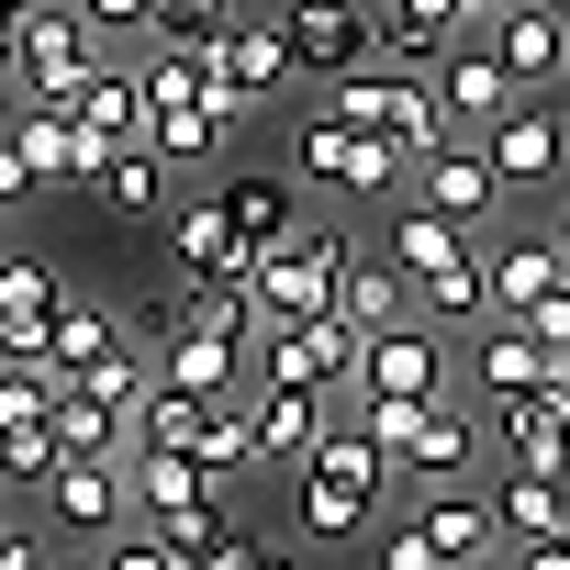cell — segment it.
Wrapping results in <instances>:
<instances>
[{"label":"cell","instance_id":"cell-20","mask_svg":"<svg viewBox=\"0 0 570 570\" xmlns=\"http://www.w3.org/2000/svg\"><path fill=\"white\" fill-rule=\"evenodd\" d=\"M481 279H492V314H525V303H548L570 279V257H559V235H514V246L481 257Z\"/></svg>","mask_w":570,"mask_h":570},{"label":"cell","instance_id":"cell-40","mask_svg":"<svg viewBox=\"0 0 570 570\" xmlns=\"http://www.w3.org/2000/svg\"><path fill=\"white\" fill-rule=\"evenodd\" d=\"M12 202H35V168H23V146H12V124H0V213Z\"/></svg>","mask_w":570,"mask_h":570},{"label":"cell","instance_id":"cell-28","mask_svg":"<svg viewBox=\"0 0 570 570\" xmlns=\"http://www.w3.org/2000/svg\"><path fill=\"white\" fill-rule=\"evenodd\" d=\"M146 146H157L168 168H213V157L235 146V112H213V101H179V112H146Z\"/></svg>","mask_w":570,"mask_h":570},{"label":"cell","instance_id":"cell-26","mask_svg":"<svg viewBox=\"0 0 570 570\" xmlns=\"http://www.w3.org/2000/svg\"><path fill=\"white\" fill-rule=\"evenodd\" d=\"M202 425H213V392H190V381L157 370V392L135 403V448H179V459H202Z\"/></svg>","mask_w":570,"mask_h":570},{"label":"cell","instance_id":"cell-35","mask_svg":"<svg viewBox=\"0 0 570 570\" xmlns=\"http://www.w3.org/2000/svg\"><path fill=\"white\" fill-rule=\"evenodd\" d=\"M459 35H436V23H414V12H381V68H414V79H436V57H448Z\"/></svg>","mask_w":570,"mask_h":570},{"label":"cell","instance_id":"cell-22","mask_svg":"<svg viewBox=\"0 0 570 570\" xmlns=\"http://www.w3.org/2000/svg\"><path fill=\"white\" fill-rule=\"evenodd\" d=\"M246 414H257V459H314L325 436V392H292V381H257Z\"/></svg>","mask_w":570,"mask_h":570},{"label":"cell","instance_id":"cell-4","mask_svg":"<svg viewBox=\"0 0 570 570\" xmlns=\"http://www.w3.org/2000/svg\"><path fill=\"white\" fill-rule=\"evenodd\" d=\"M257 381H292V392H336L358 381V325L325 303L303 325H257Z\"/></svg>","mask_w":570,"mask_h":570},{"label":"cell","instance_id":"cell-18","mask_svg":"<svg viewBox=\"0 0 570 570\" xmlns=\"http://www.w3.org/2000/svg\"><path fill=\"white\" fill-rule=\"evenodd\" d=\"M202 68H213L224 90H246V101H268V90H292V79H303L292 46H279V23H224V35L202 46Z\"/></svg>","mask_w":570,"mask_h":570},{"label":"cell","instance_id":"cell-34","mask_svg":"<svg viewBox=\"0 0 570 570\" xmlns=\"http://www.w3.org/2000/svg\"><path fill=\"white\" fill-rule=\"evenodd\" d=\"M347 146H358V135H347V124H336V101H325V112H303V135H292V168H303L314 190H336V179H347Z\"/></svg>","mask_w":570,"mask_h":570},{"label":"cell","instance_id":"cell-17","mask_svg":"<svg viewBox=\"0 0 570 570\" xmlns=\"http://www.w3.org/2000/svg\"><path fill=\"white\" fill-rule=\"evenodd\" d=\"M436 101H448V124H492V112H514L525 90H514V68L492 57V35H481V46L459 35V46L436 57Z\"/></svg>","mask_w":570,"mask_h":570},{"label":"cell","instance_id":"cell-45","mask_svg":"<svg viewBox=\"0 0 570 570\" xmlns=\"http://www.w3.org/2000/svg\"><path fill=\"white\" fill-rule=\"evenodd\" d=\"M559 257H570V202H559Z\"/></svg>","mask_w":570,"mask_h":570},{"label":"cell","instance_id":"cell-43","mask_svg":"<svg viewBox=\"0 0 570 570\" xmlns=\"http://www.w3.org/2000/svg\"><path fill=\"white\" fill-rule=\"evenodd\" d=\"M12 57H23V12H0V79H12Z\"/></svg>","mask_w":570,"mask_h":570},{"label":"cell","instance_id":"cell-9","mask_svg":"<svg viewBox=\"0 0 570 570\" xmlns=\"http://www.w3.org/2000/svg\"><path fill=\"white\" fill-rule=\"evenodd\" d=\"M347 392H448V347H436V314L414 303L403 325L358 336V381Z\"/></svg>","mask_w":570,"mask_h":570},{"label":"cell","instance_id":"cell-5","mask_svg":"<svg viewBox=\"0 0 570 570\" xmlns=\"http://www.w3.org/2000/svg\"><path fill=\"white\" fill-rule=\"evenodd\" d=\"M279 46H292L303 79H347V68L381 57V12L370 0H292V12H279Z\"/></svg>","mask_w":570,"mask_h":570},{"label":"cell","instance_id":"cell-24","mask_svg":"<svg viewBox=\"0 0 570 570\" xmlns=\"http://www.w3.org/2000/svg\"><path fill=\"white\" fill-rule=\"evenodd\" d=\"M46 347H57V370H68V381H90V370H101L112 347H135V325H124L112 303L68 292V303H57V336H46Z\"/></svg>","mask_w":570,"mask_h":570},{"label":"cell","instance_id":"cell-7","mask_svg":"<svg viewBox=\"0 0 570 570\" xmlns=\"http://www.w3.org/2000/svg\"><path fill=\"white\" fill-rule=\"evenodd\" d=\"M12 146H23L35 190H90V179H101V157H112L68 101H12Z\"/></svg>","mask_w":570,"mask_h":570},{"label":"cell","instance_id":"cell-6","mask_svg":"<svg viewBox=\"0 0 570 570\" xmlns=\"http://www.w3.org/2000/svg\"><path fill=\"white\" fill-rule=\"evenodd\" d=\"M90 12H68V0H46V12H23V57H12V101H68L90 79Z\"/></svg>","mask_w":570,"mask_h":570},{"label":"cell","instance_id":"cell-44","mask_svg":"<svg viewBox=\"0 0 570 570\" xmlns=\"http://www.w3.org/2000/svg\"><path fill=\"white\" fill-rule=\"evenodd\" d=\"M235 570H303V559H279V548H235Z\"/></svg>","mask_w":570,"mask_h":570},{"label":"cell","instance_id":"cell-21","mask_svg":"<svg viewBox=\"0 0 570 570\" xmlns=\"http://www.w3.org/2000/svg\"><path fill=\"white\" fill-rule=\"evenodd\" d=\"M414 525L436 537V559H492V548H503V514H492V503H470L459 481H425Z\"/></svg>","mask_w":570,"mask_h":570},{"label":"cell","instance_id":"cell-33","mask_svg":"<svg viewBox=\"0 0 570 570\" xmlns=\"http://www.w3.org/2000/svg\"><path fill=\"white\" fill-rule=\"evenodd\" d=\"M470 448H481V436H470V414H459V403H436V414H425V436H414V470H403V481H459V470H470Z\"/></svg>","mask_w":570,"mask_h":570},{"label":"cell","instance_id":"cell-1","mask_svg":"<svg viewBox=\"0 0 570 570\" xmlns=\"http://www.w3.org/2000/svg\"><path fill=\"white\" fill-rule=\"evenodd\" d=\"M392 268L414 279V303H425L436 325H481V314H492V279H481V257H470V224H448V213H425V202L392 213Z\"/></svg>","mask_w":570,"mask_h":570},{"label":"cell","instance_id":"cell-15","mask_svg":"<svg viewBox=\"0 0 570 570\" xmlns=\"http://www.w3.org/2000/svg\"><path fill=\"white\" fill-rule=\"evenodd\" d=\"M414 202H425V213H448V224H481V213L503 202V168H492V146H459V135H448V146L414 168Z\"/></svg>","mask_w":570,"mask_h":570},{"label":"cell","instance_id":"cell-29","mask_svg":"<svg viewBox=\"0 0 570 570\" xmlns=\"http://www.w3.org/2000/svg\"><path fill=\"white\" fill-rule=\"evenodd\" d=\"M370 503H381L370 481H347L336 459H303V537H358Z\"/></svg>","mask_w":570,"mask_h":570},{"label":"cell","instance_id":"cell-46","mask_svg":"<svg viewBox=\"0 0 570 570\" xmlns=\"http://www.w3.org/2000/svg\"><path fill=\"white\" fill-rule=\"evenodd\" d=\"M0 12H46V0H0Z\"/></svg>","mask_w":570,"mask_h":570},{"label":"cell","instance_id":"cell-42","mask_svg":"<svg viewBox=\"0 0 570 570\" xmlns=\"http://www.w3.org/2000/svg\"><path fill=\"white\" fill-rule=\"evenodd\" d=\"M0 570H46V548H35V537H12V525H0Z\"/></svg>","mask_w":570,"mask_h":570},{"label":"cell","instance_id":"cell-31","mask_svg":"<svg viewBox=\"0 0 570 570\" xmlns=\"http://www.w3.org/2000/svg\"><path fill=\"white\" fill-rule=\"evenodd\" d=\"M57 459H68V448H57V425H46V414H0V481H35V492H46V481H57Z\"/></svg>","mask_w":570,"mask_h":570},{"label":"cell","instance_id":"cell-30","mask_svg":"<svg viewBox=\"0 0 570 570\" xmlns=\"http://www.w3.org/2000/svg\"><path fill=\"white\" fill-rule=\"evenodd\" d=\"M68 112L101 135V146H124V135H146V90H135V68H90L79 90H68Z\"/></svg>","mask_w":570,"mask_h":570},{"label":"cell","instance_id":"cell-25","mask_svg":"<svg viewBox=\"0 0 570 570\" xmlns=\"http://www.w3.org/2000/svg\"><path fill=\"white\" fill-rule=\"evenodd\" d=\"M548 370H559V358H548V347H537V336H525L514 314H492V325H481V403L548 392Z\"/></svg>","mask_w":570,"mask_h":570},{"label":"cell","instance_id":"cell-11","mask_svg":"<svg viewBox=\"0 0 570 570\" xmlns=\"http://www.w3.org/2000/svg\"><path fill=\"white\" fill-rule=\"evenodd\" d=\"M168 257H179V279H246V292H257V246L235 235V213L213 190L168 213Z\"/></svg>","mask_w":570,"mask_h":570},{"label":"cell","instance_id":"cell-27","mask_svg":"<svg viewBox=\"0 0 570 570\" xmlns=\"http://www.w3.org/2000/svg\"><path fill=\"white\" fill-rule=\"evenodd\" d=\"M336 314H347L358 336H381V325H403V314H414V279H403L392 257H347V279H336Z\"/></svg>","mask_w":570,"mask_h":570},{"label":"cell","instance_id":"cell-16","mask_svg":"<svg viewBox=\"0 0 570 570\" xmlns=\"http://www.w3.org/2000/svg\"><path fill=\"white\" fill-rule=\"evenodd\" d=\"M213 202L235 213V235H246V246H279V235L303 224V168H224V179H213Z\"/></svg>","mask_w":570,"mask_h":570},{"label":"cell","instance_id":"cell-19","mask_svg":"<svg viewBox=\"0 0 570 570\" xmlns=\"http://www.w3.org/2000/svg\"><path fill=\"white\" fill-rule=\"evenodd\" d=\"M492 436H503V470H570V403L559 392L492 403Z\"/></svg>","mask_w":570,"mask_h":570},{"label":"cell","instance_id":"cell-3","mask_svg":"<svg viewBox=\"0 0 570 570\" xmlns=\"http://www.w3.org/2000/svg\"><path fill=\"white\" fill-rule=\"evenodd\" d=\"M347 224H292L279 246H257V325H303L336 303V279H347Z\"/></svg>","mask_w":570,"mask_h":570},{"label":"cell","instance_id":"cell-41","mask_svg":"<svg viewBox=\"0 0 570 570\" xmlns=\"http://www.w3.org/2000/svg\"><path fill=\"white\" fill-rule=\"evenodd\" d=\"M90 23H157V0H79Z\"/></svg>","mask_w":570,"mask_h":570},{"label":"cell","instance_id":"cell-38","mask_svg":"<svg viewBox=\"0 0 570 570\" xmlns=\"http://www.w3.org/2000/svg\"><path fill=\"white\" fill-rule=\"evenodd\" d=\"M101 570H179V548H168L157 525H135V537H112V548H101Z\"/></svg>","mask_w":570,"mask_h":570},{"label":"cell","instance_id":"cell-39","mask_svg":"<svg viewBox=\"0 0 570 570\" xmlns=\"http://www.w3.org/2000/svg\"><path fill=\"white\" fill-rule=\"evenodd\" d=\"M381 570H459V559H436V537H425V525H403V537L381 548Z\"/></svg>","mask_w":570,"mask_h":570},{"label":"cell","instance_id":"cell-13","mask_svg":"<svg viewBox=\"0 0 570 570\" xmlns=\"http://www.w3.org/2000/svg\"><path fill=\"white\" fill-rule=\"evenodd\" d=\"M46 514H57V525H79V537H112V525L135 514V470H124V459H57Z\"/></svg>","mask_w":570,"mask_h":570},{"label":"cell","instance_id":"cell-32","mask_svg":"<svg viewBox=\"0 0 570 570\" xmlns=\"http://www.w3.org/2000/svg\"><path fill=\"white\" fill-rule=\"evenodd\" d=\"M336 190H358V202H392V190H414V146H392V135H358Z\"/></svg>","mask_w":570,"mask_h":570},{"label":"cell","instance_id":"cell-37","mask_svg":"<svg viewBox=\"0 0 570 570\" xmlns=\"http://www.w3.org/2000/svg\"><path fill=\"white\" fill-rule=\"evenodd\" d=\"M514 325H525V336H537L548 358H570V279H559V292H548V303H525Z\"/></svg>","mask_w":570,"mask_h":570},{"label":"cell","instance_id":"cell-47","mask_svg":"<svg viewBox=\"0 0 570 570\" xmlns=\"http://www.w3.org/2000/svg\"><path fill=\"white\" fill-rule=\"evenodd\" d=\"M548 12H570V0H548Z\"/></svg>","mask_w":570,"mask_h":570},{"label":"cell","instance_id":"cell-2","mask_svg":"<svg viewBox=\"0 0 570 570\" xmlns=\"http://www.w3.org/2000/svg\"><path fill=\"white\" fill-rule=\"evenodd\" d=\"M325 101H336V124L347 135H392V146H414V168L459 135L448 124V101H436V79H414V68H347V79H325Z\"/></svg>","mask_w":570,"mask_h":570},{"label":"cell","instance_id":"cell-10","mask_svg":"<svg viewBox=\"0 0 570 570\" xmlns=\"http://www.w3.org/2000/svg\"><path fill=\"white\" fill-rule=\"evenodd\" d=\"M481 35H492V57L514 68V90H559V79H570V12H548V0H503Z\"/></svg>","mask_w":570,"mask_h":570},{"label":"cell","instance_id":"cell-23","mask_svg":"<svg viewBox=\"0 0 570 570\" xmlns=\"http://www.w3.org/2000/svg\"><path fill=\"white\" fill-rule=\"evenodd\" d=\"M90 190H101V213H112V224H146V213L168 202V157H157L146 135H124V146L101 157V179H90Z\"/></svg>","mask_w":570,"mask_h":570},{"label":"cell","instance_id":"cell-14","mask_svg":"<svg viewBox=\"0 0 570 570\" xmlns=\"http://www.w3.org/2000/svg\"><path fill=\"white\" fill-rule=\"evenodd\" d=\"M57 303H68V279L46 268V257H0V358H35L46 336H57Z\"/></svg>","mask_w":570,"mask_h":570},{"label":"cell","instance_id":"cell-12","mask_svg":"<svg viewBox=\"0 0 570 570\" xmlns=\"http://www.w3.org/2000/svg\"><path fill=\"white\" fill-rule=\"evenodd\" d=\"M146 347H157V370H168V381H190V392H213V403H246V392H257V381H246V336H213V325H157Z\"/></svg>","mask_w":570,"mask_h":570},{"label":"cell","instance_id":"cell-8","mask_svg":"<svg viewBox=\"0 0 570 570\" xmlns=\"http://www.w3.org/2000/svg\"><path fill=\"white\" fill-rule=\"evenodd\" d=\"M481 146H492L503 190H548V179L570 168V124H559V112H548L537 90H525L514 112H492V124H481Z\"/></svg>","mask_w":570,"mask_h":570},{"label":"cell","instance_id":"cell-36","mask_svg":"<svg viewBox=\"0 0 570 570\" xmlns=\"http://www.w3.org/2000/svg\"><path fill=\"white\" fill-rule=\"evenodd\" d=\"M224 23H235V0H157V23H146V35H168V46H213Z\"/></svg>","mask_w":570,"mask_h":570}]
</instances>
